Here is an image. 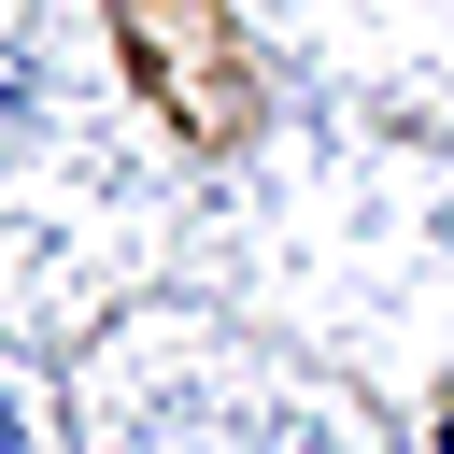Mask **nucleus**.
I'll use <instances>...</instances> for the list:
<instances>
[{"mask_svg":"<svg viewBox=\"0 0 454 454\" xmlns=\"http://www.w3.org/2000/svg\"><path fill=\"white\" fill-rule=\"evenodd\" d=\"M0 454H28V440H14V411H0Z\"/></svg>","mask_w":454,"mask_h":454,"instance_id":"f257e3e1","label":"nucleus"}]
</instances>
